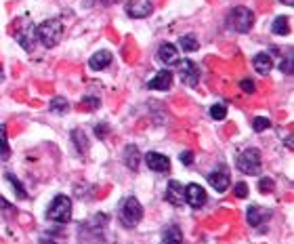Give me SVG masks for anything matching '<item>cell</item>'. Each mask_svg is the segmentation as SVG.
Masks as SVG:
<instances>
[{"label": "cell", "instance_id": "26", "mask_svg": "<svg viewBox=\"0 0 294 244\" xmlns=\"http://www.w3.org/2000/svg\"><path fill=\"white\" fill-rule=\"evenodd\" d=\"M259 190H261V194H271V192L276 190V183L269 177H263V179H259Z\"/></svg>", "mask_w": 294, "mask_h": 244}, {"label": "cell", "instance_id": "21", "mask_svg": "<svg viewBox=\"0 0 294 244\" xmlns=\"http://www.w3.org/2000/svg\"><path fill=\"white\" fill-rule=\"evenodd\" d=\"M4 177H6V181H8V183H11V186L15 188V194H17V198H19V200H25V198H27V192H25V188L21 186V181H19V179L13 175V172H6Z\"/></svg>", "mask_w": 294, "mask_h": 244}, {"label": "cell", "instance_id": "18", "mask_svg": "<svg viewBox=\"0 0 294 244\" xmlns=\"http://www.w3.org/2000/svg\"><path fill=\"white\" fill-rule=\"evenodd\" d=\"M72 141H74V146L78 148L80 154H86V152H88V141H86V135H84L80 128H74V130H72Z\"/></svg>", "mask_w": 294, "mask_h": 244}, {"label": "cell", "instance_id": "36", "mask_svg": "<svg viewBox=\"0 0 294 244\" xmlns=\"http://www.w3.org/2000/svg\"><path fill=\"white\" fill-rule=\"evenodd\" d=\"M105 4H114V2H118V0H103Z\"/></svg>", "mask_w": 294, "mask_h": 244}, {"label": "cell", "instance_id": "23", "mask_svg": "<svg viewBox=\"0 0 294 244\" xmlns=\"http://www.w3.org/2000/svg\"><path fill=\"white\" fill-rule=\"evenodd\" d=\"M0 156L2 160H6L11 156V150H8V137H6V126L0 124Z\"/></svg>", "mask_w": 294, "mask_h": 244}, {"label": "cell", "instance_id": "13", "mask_svg": "<svg viewBox=\"0 0 294 244\" xmlns=\"http://www.w3.org/2000/svg\"><path fill=\"white\" fill-rule=\"evenodd\" d=\"M177 55H179V50L175 44H170V42H164L160 48H158V59L162 61L164 66H170V64H177Z\"/></svg>", "mask_w": 294, "mask_h": 244}, {"label": "cell", "instance_id": "28", "mask_svg": "<svg viewBox=\"0 0 294 244\" xmlns=\"http://www.w3.org/2000/svg\"><path fill=\"white\" fill-rule=\"evenodd\" d=\"M269 126H271V120L269 118H263V116L255 118V122H252V128H255L257 133H263V130H267Z\"/></svg>", "mask_w": 294, "mask_h": 244}, {"label": "cell", "instance_id": "22", "mask_svg": "<svg viewBox=\"0 0 294 244\" xmlns=\"http://www.w3.org/2000/svg\"><path fill=\"white\" fill-rule=\"evenodd\" d=\"M271 32L276 34V36H284V34H288V32H290L288 17H278L276 22H273V26H271Z\"/></svg>", "mask_w": 294, "mask_h": 244}, {"label": "cell", "instance_id": "33", "mask_svg": "<svg viewBox=\"0 0 294 244\" xmlns=\"http://www.w3.org/2000/svg\"><path fill=\"white\" fill-rule=\"evenodd\" d=\"M84 104H88L90 110H95V108H99V99H95V97H86V99H84Z\"/></svg>", "mask_w": 294, "mask_h": 244}, {"label": "cell", "instance_id": "16", "mask_svg": "<svg viewBox=\"0 0 294 244\" xmlns=\"http://www.w3.org/2000/svg\"><path fill=\"white\" fill-rule=\"evenodd\" d=\"M109 64H111V55L107 53V50H99V53H95L93 57H90V61H88L90 70H95V72H99V70L107 68Z\"/></svg>", "mask_w": 294, "mask_h": 244}, {"label": "cell", "instance_id": "25", "mask_svg": "<svg viewBox=\"0 0 294 244\" xmlns=\"http://www.w3.org/2000/svg\"><path fill=\"white\" fill-rule=\"evenodd\" d=\"M181 48L187 50V53H191V50H198L200 48V42H198V38L194 34H187L181 38Z\"/></svg>", "mask_w": 294, "mask_h": 244}, {"label": "cell", "instance_id": "37", "mask_svg": "<svg viewBox=\"0 0 294 244\" xmlns=\"http://www.w3.org/2000/svg\"><path fill=\"white\" fill-rule=\"evenodd\" d=\"M2 78H4V74H2V66H0V82H2Z\"/></svg>", "mask_w": 294, "mask_h": 244}, {"label": "cell", "instance_id": "6", "mask_svg": "<svg viewBox=\"0 0 294 244\" xmlns=\"http://www.w3.org/2000/svg\"><path fill=\"white\" fill-rule=\"evenodd\" d=\"M179 74H181V82H185L187 86H196L200 80V70L191 59H183L179 64Z\"/></svg>", "mask_w": 294, "mask_h": 244}, {"label": "cell", "instance_id": "10", "mask_svg": "<svg viewBox=\"0 0 294 244\" xmlns=\"http://www.w3.org/2000/svg\"><path fill=\"white\" fill-rule=\"evenodd\" d=\"M145 162H147V166L156 172H168L170 170V160L164 154H158V152H147Z\"/></svg>", "mask_w": 294, "mask_h": 244}, {"label": "cell", "instance_id": "8", "mask_svg": "<svg viewBox=\"0 0 294 244\" xmlns=\"http://www.w3.org/2000/svg\"><path fill=\"white\" fill-rule=\"evenodd\" d=\"M185 202L191 208H202L206 204V192L198 183H189L185 188Z\"/></svg>", "mask_w": 294, "mask_h": 244}, {"label": "cell", "instance_id": "14", "mask_svg": "<svg viewBox=\"0 0 294 244\" xmlns=\"http://www.w3.org/2000/svg\"><path fill=\"white\" fill-rule=\"evenodd\" d=\"M34 34H36V30L32 28V24H29V28L27 30H19V32L15 34V38H17V42L23 46V50H34Z\"/></svg>", "mask_w": 294, "mask_h": 244}, {"label": "cell", "instance_id": "17", "mask_svg": "<svg viewBox=\"0 0 294 244\" xmlns=\"http://www.w3.org/2000/svg\"><path fill=\"white\" fill-rule=\"evenodd\" d=\"M124 164L130 168V170H137L139 168V160H141V156H139V150H137V146H126L124 148Z\"/></svg>", "mask_w": 294, "mask_h": 244}, {"label": "cell", "instance_id": "9", "mask_svg": "<svg viewBox=\"0 0 294 244\" xmlns=\"http://www.w3.org/2000/svg\"><path fill=\"white\" fill-rule=\"evenodd\" d=\"M164 200L170 202L172 206H181V204H183V200H185V188L181 186L179 181L170 179L168 188H166V194H164Z\"/></svg>", "mask_w": 294, "mask_h": 244}, {"label": "cell", "instance_id": "1", "mask_svg": "<svg viewBox=\"0 0 294 244\" xmlns=\"http://www.w3.org/2000/svg\"><path fill=\"white\" fill-rule=\"evenodd\" d=\"M36 38L40 40V44H44L46 48H53L59 44V40L63 38V24L59 19H48V22L40 24L36 28Z\"/></svg>", "mask_w": 294, "mask_h": 244}, {"label": "cell", "instance_id": "35", "mask_svg": "<svg viewBox=\"0 0 294 244\" xmlns=\"http://www.w3.org/2000/svg\"><path fill=\"white\" fill-rule=\"evenodd\" d=\"M282 2H284V4H288V6H292V4H294V0H282Z\"/></svg>", "mask_w": 294, "mask_h": 244}, {"label": "cell", "instance_id": "7", "mask_svg": "<svg viewBox=\"0 0 294 244\" xmlns=\"http://www.w3.org/2000/svg\"><path fill=\"white\" fill-rule=\"evenodd\" d=\"M154 13V4L151 0H128L126 4V15L133 19H143Z\"/></svg>", "mask_w": 294, "mask_h": 244}, {"label": "cell", "instance_id": "12", "mask_svg": "<svg viewBox=\"0 0 294 244\" xmlns=\"http://www.w3.org/2000/svg\"><path fill=\"white\" fill-rule=\"evenodd\" d=\"M208 183L217 192H221V194H223V192L229 188L231 177H229V172H225V170H217V172H210V175H208Z\"/></svg>", "mask_w": 294, "mask_h": 244}, {"label": "cell", "instance_id": "19", "mask_svg": "<svg viewBox=\"0 0 294 244\" xmlns=\"http://www.w3.org/2000/svg\"><path fill=\"white\" fill-rule=\"evenodd\" d=\"M48 110L53 112V114H67L69 104H67V99H63V97H53V99H50Z\"/></svg>", "mask_w": 294, "mask_h": 244}, {"label": "cell", "instance_id": "20", "mask_svg": "<svg viewBox=\"0 0 294 244\" xmlns=\"http://www.w3.org/2000/svg\"><path fill=\"white\" fill-rule=\"evenodd\" d=\"M164 244H183V234H181V230L170 226L164 234Z\"/></svg>", "mask_w": 294, "mask_h": 244}, {"label": "cell", "instance_id": "34", "mask_svg": "<svg viewBox=\"0 0 294 244\" xmlns=\"http://www.w3.org/2000/svg\"><path fill=\"white\" fill-rule=\"evenodd\" d=\"M0 206H2V210H6V212H13L15 215V208H11V204L4 200V198H0Z\"/></svg>", "mask_w": 294, "mask_h": 244}, {"label": "cell", "instance_id": "2", "mask_svg": "<svg viewBox=\"0 0 294 244\" xmlns=\"http://www.w3.org/2000/svg\"><path fill=\"white\" fill-rule=\"evenodd\" d=\"M46 219L48 221H55V223H67L72 219V200L63 194H57L50 202V206L46 210Z\"/></svg>", "mask_w": 294, "mask_h": 244}, {"label": "cell", "instance_id": "15", "mask_svg": "<svg viewBox=\"0 0 294 244\" xmlns=\"http://www.w3.org/2000/svg\"><path fill=\"white\" fill-rule=\"evenodd\" d=\"M252 66H255V70L259 74H269L271 72V68H273V59H271V55L269 53H259V55H255V59H252Z\"/></svg>", "mask_w": 294, "mask_h": 244}, {"label": "cell", "instance_id": "38", "mask_svg": "<svg viewBox=\"0 0 294 244\" xmlns=\"http://www.w3.org/2000/svg\"><path fill=\"white\" fill-rule=\"evenodd\" d=\"M48 244H57V242H48Z\"/></svg>", "mask_w": 294, "mask_h": 244}, {"label": "cell", "instance_id": "4", "mask_svg": "<svg viewBox=\"0 0 294 244\" xmlns=\"http://www.w3.org/2000/svg\"><path fill=\"white\" fill-rule=\"evenodd\" d=\"M261 162H263L261 152L257 148H248L238 156L236 164H238L240 172H244V175H259L261 172Z\"/></svg>", "mask_w": 294, "mask_h": 244}, {"label": "cell", "instance_id": "31", "mask_svg": "<svg viewBox=\"0 0 294 244\" xmlns=\"http://www.w3.org/2000/svg\"><path fill=\"white\" fill-rule=\"evenodd\" d=\"M236 196L238 198H246L248 196V186H246V183H236Z\"/></svg>", "mask_w": 294, "mask_h": 244}, {"label": "cell", "instance_id": "27", "mask_svg": "<svg viewBox=\"0 0 294 244\" xmlns=\"http://www.w3.org/2000/svg\"><path fill=\"white\" fill-rule=\"evenodd\" d=\"M210 116L215 118V120H225V116H227V108L223 106V104L212 106V108H210Z\"/></svg>", "mask_w": 294, "mask_h": 244}, {"label": "cell", "instance_id": "11", "mask_svg": "<svg viewBox=\"0 0 294 244\" xmlns=\"http://www.w3.org/2000/svg\"><path fill=\"white\" fill-rule=\"evenodd\" d=\"M170 84H172V72H168V70H162V72H158L147 82V88H151V90H168Z\"/></svg>", "mask_w": 294, "mask_h": 244}, {"label": "cell", "instance_id": "30", "mask_svg": "<svg viewBox=\"0 0 294 244\" xmlns=\"http://www.w3.org/2000/svg\"><path fill=\"white\" fill-rule=\"evenodd\" d=\"M240 86H242V90H244V93H248V95L255 93V82H252V80H248V78L242 80Z\"/></svg>", "mask_w": 294, "mask_h": 244}, {"label": "cell", "instance_id": "5", "mask_svg": "<svg viewBox=\"0 0 294 244\" xmlns=\"http://www.w3.org/2000/svg\"><path fill=\"white\" fill-rule=\"evenodd\" d=\"M120 219L126 228H135L137 223L143 219V206H141V202L137 198H126L122 202V206H120Z\"/></svg>", "mask_w": 294, "mask_h": 244}, {"label": "cell", "instance_id": "29", "mask_svg": "<svg viewBox=\"0 0 294 244\" xmlns=\"http://www.w3.org/2000/svg\"><path fill=\"white\" fill-rule=\"evenodd\" d=\"M280 70L284 74H292L294 72V68H292V53H288L286 57H284V61L280 64Z\"/></svg>", "mask_w": 294, "mask_h": 244}, {"label": "cell", "instance_id": "24", "mask_svg": "<svg viewBox=\"0 0 294 244\" xmlns=\"http://www.w3.org/2000/svg\"><path fill=\"white\" fill-rule=\"evenodd\" d=\"M263 217H265V212H263L259 206H255V204L248 206V223L252 228H257L259 223H263Z\"/></svg>", "mask_w": 294, "mask_h": 244}, {"label": "cell", "instance_id": "32", "mask_svg": "<svg viewBox=\"0 0 294 244\" xmlns=\"http://www.w3.org/2000/svg\"><path fill=\"white\" fill-rule=\"evenodd\" d=\"M179 160L183 162V164H187V166H191L194 164V154H191V152H183V154L179 156Z\"/></svg>", "mask_w": 294, "mask_h": 244}, {"label": "cell", "instance_id": "3", "mask_svg": "<svg viewBox=\"0 0 294 244\" xmlns=\"http://www.w3.org/2000/svg\"><path fill=\"white\" fill-rule=\"evenodd\" d=\"M227 26L240 34H246L252 30V26H255V13L246 6H236L227 17Z\"/></svg>", "mask_w": 294, "mask_h": 244}]
</instances>
